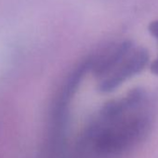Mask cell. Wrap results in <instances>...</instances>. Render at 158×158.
I'll use <instances>...</instances> for the list:
<instances>
[{
    "mask_svg": "<svg viewBox=\"0 0 158 158\" xmlns=\"http://www.w3.org/2000/svg\"><path fill=\"white\" fill-rule=\"evenodd\" d=\"M150 70H151L152 73L158 75V58L152 61V63L150 66Z\"/></svg>",
    "mask_w": 158,
    "mask_h": 158,
    "instance_id": "cell-4",
    "label": "cell"
},
{
    "mask_svg": "<svg viewBox=\"0 0 158 158\" xmlns=\"http://www.w3.org/2000/svg\"><path fill=\"white\" fill-rule=\"evenodd\" d=\"M127 112L112 117H101L92 131L95 152L105 157L121 155L144 139L151 130L145 114L127 116Z\"/></svg>",
    "mask_w": 158,
    "mask_h": 158,
    "instance_id": "cell-1",
    "label": "cell"
},
{
    "mask_svg": "<svg viewBox=\"0 0 158 158\" xmlns=\"http://www.w3.org/2000/svg\"><path fill=\"white\" fill-rule=\"evenodd\" d=\"M128 54L119 63L120 66L114 73V74L104 81L102 87L103 91H113L125 80L140 73L149 62L150 55L148 50L145 48H139L130 53V55Z\"/></svg>",
    "mask_w": 158,
    "mask_h": 158,
    "instance_id": "cell-2",
    "label": "cell"
},
{
    "mask_svg": "<svg viewBox=\"0 0 158 158\" xmlns=\"http://www.w3.org/2000/svg\"><path fill=\"white\" fill-rule=\"evenodd\" d=\"M148 30H149V33L158 40V20L152 22L148 27Z\"/></svg>",
    "mask_w": 158,
    "mask_h": 158,
    "instance_id": "cell-3",
    "label": "cell"
}]
</instances>
